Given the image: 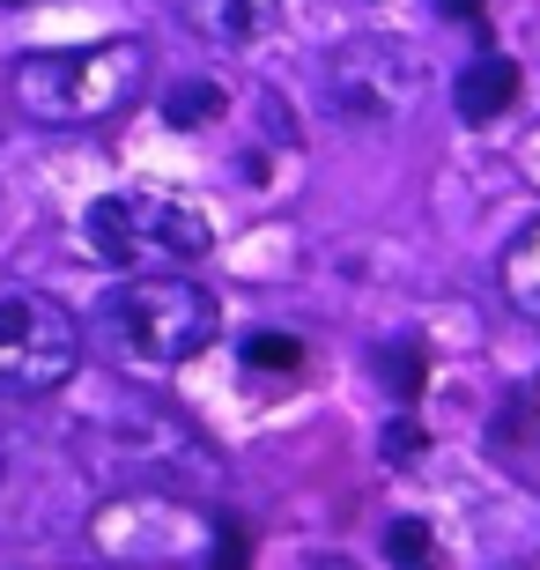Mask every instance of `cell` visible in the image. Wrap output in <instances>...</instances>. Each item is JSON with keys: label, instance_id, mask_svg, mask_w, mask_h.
Segmentation results:
<instances>
[{"label": "cell", "instance_id": "obj_1", "mask_svg": "<svg viewBox=\"0 0 540 570\" xmlns=\"http://www.w3.org/2000/svg\"><path fill=\"white\" fill-rule=\"evenodd\" d=\"M8 89L38 127H97V119H119L148 89V45L97 38V45H60V52H22Z\"/></svg>", "mask_w": 540, "mask_h": 570}, {"label": "cell", "instance_id": "obj_2", "mask_svg": "<svg viewBox=\"0 0 540 570\" xmlns=\"http://www.w3.org/2000/svg\"><path fill=\"white\" fill-rule=\"evenodd\" d=\"M105 334L126 363L141 371H178L200 348H215L223 334V312L215 296L186 275V267H156V275H126L119 296L105 304Z\"/></svg>", "mask_w": 540, "mask_h": 570}, {"label": "cell", "instance_id": "obj_3", "mask_svg": "<svg viewBox=\"0 0 540 570\" xmlns=\"http://www.w3.org/2000/svg\"><path fill=\"white\" fill-rule=\"evenodd\" d=\"M82 245H89V259H105L119 275H156V267H193L215 245V230H208V215L193 200H178V193L126 186V193L89 200Z\"/></svg>", "mask_w": 540, "mask_h": 570}, {"label": "cell", "instance_id": "obj_4", "mask_svg": "<svg viewBox=\"0 0 540 570\" xmlns=\"http://www.w3.org/2000/svg\"><path fill=\"white\" fill-rule=\"evenodd\" d=\"M82 371V326L60 296L0 289V401H45Z\"/></svg>", "mask_w": 540, "mask_h": 570}, {"label": "cell", "instance_id": "obj_5", "mask_svg": "<svg viewBox=\"0 0 540 570\" xmlns=\"http://www.w3.org/2000/svg\"><path fill=\"white\" fill-rule=\"evenodd\" d=\"M422 89H430V67L400 38H348V45H333V60H326V105L348 127H377V134L400 127L422 105Z\"/></svg>", "mask_w": 540, "mask_h": 570}, {"label": "cell", "instance_id": "obj_6", "mask_svg": "<svg viewBox=\"0 0 540 570\" xmlns=\"http://www.w3.org/2000/svg\"><path fill=\"white\" fill-rule=\"evenodd\" d=\"M178 16L200 45H223V52H245L274 30L282 0H178Z\"/></svg>", "mask_w": 540, "mask_h": 570}, {"label": "cell", "instance_id": "obj_7", "mask_svg": "<svg viewBox=\"0 0 540 570\" xmlns=\"http://www.w3.org/2000/svg\"><path fill=\"white\" fill-rule=\"evenodd\" d=\"M452 105L467 111V119H497V111H511V105H519V67L503 60V52H481V60L459 75Z\"/></svg>", "mask_w": 540, "mask_h": 570}, {"label": "cell", "instance_id": "obj_8", "mask_svg": "<svg viewBox=\"0 0 540 570\" xmlns=\"http://www.w3.org/2000/svg\"><path fill=\"white\" fill-rule=\"evenodd\" d=\"M503 296H511V312L526 326H540V223H526L511 237V253H503Z\"/></svg>", "mask_w": 540, "mask_h": 570}, {"label": "cell", "instance_id": "obj_9", "mask_svg": "<svg viewBox=\"0 0 540 570\" xmlns=\"http://www.w3.org/2000/svg\"><path fill=\"white\" fill-rule=\"evenodd\" d=\"M164 119H170L178 134L215 127V119H223V89H215V82H178V89L164 97Z\"/></svg>", "mask_w": 540, "mask_h": 570}, {"label": "cell", "instance_id": "obj_10", "mask_svg": "<svg viewBox=\"0 0 540 570\" xmlns=\"http://www.w3.org/2000/svg\"><path fill=\"white\" fill-rule=\"evenodd\" d=\"M377 363H385V393H393V401H415L422 379H430L422 341H385V348H377Z\"/></svg>", "mask_w": 540, "mask_h": 570}, {"label": "cell", "instance_id": "obj_11", "mask_svg": "<svg viewBox=\"0 0 540 570\" xmlns=\"http://www.w3.org/2000/svg\"><path fill=\"white\" fill-rule=\"evenodd\" d=\"M385 556H393V570H436V549H430L422 519H393L385 527Z\"/></svg>", "mask_w": 540, "mask_h": 570}, {"label": "cell", "instance_id": "obj_12", "mask_svg": "<svg viewBox=\"0 0 540 570\" xmlns=\"http://www.w3.org/2000/svg\"><path fill=\"white\" fill-rule=\"evenodd\" d=\"M245 363H252V371L289 379V371H304V341H289V334H252L245 341Z\"/></svg>", "mask_w": 540, "mask_h": 570}, {"label": "cell", "instance_id": "obj_13", "mask_svg": "<svg viewBox=\"0 0 540 570\" xmlns=\"http://www.w3.org/2000/svg\"><path fill=\"white\" fill-rule=\"evenodd\" d=\"M385 460H393V466L422 460V430H415V423H393V438H385Z\"/></svg>", "mask_w": 540, "mask_h": 570}, {"label": "cell", "instance_id": "obj_14", "mask_svg": "<svg viewBox=\"0 0 540 570\" xmlns=\"http://www.w3.org/2000/svg\"><path fill=\"white\" fill-rule=\"evenodd\" d=\"M436 16L459 22V30H481V0H436Z\"/></svg>", "mask_w": 540, "mask_h": 570}, {"label": "cell", "instance_id": "obj_15", "mask_svg": "<svg viewBox=\"0 0 540 570\" xmlns=\"http://www.w3.org/2000/svg\"><path fill=\"white\" fill-rule=\"evenodd\" d=\"M215 570H245V541H237V533L215 541Z\"/></svg>", "mask_w": 540, "mask_h": 570}, {"label": "cell", "instance_id": "obj_16", "mask_svg": "<svg viewBox=\"0 0 540 570\" xmlns=\"http://www.w3.org/2000/svg\"><path fill=\"white\" fill-rule=\"evenodd\" d=\"M0 8H22V0H0Z\"/></svg>", "mask_w": 540, "mask_h": 570}, {"label": "cell", "instance_id": "obj_17", "mask_svg": "<svg viewBox=\"0 0 540 570\" xmlns=\"http://www.w3.org/2000/svg\"><path fill=\"white\" fill-rule=\"evenodd\" d=\"M0 460H8V444H0Z\"/></svg>", "mask_w": 540, "mask_h": 570}, {"label": "cell", "instance_id": "obj_18", "mask_svg": "<svg viewBox=\"0 0 540 570\" xmlns=\"http://www.w3.org/2000/svg\"><path fill=\"white\" fill-rule=\"evenodd\" d=\"M533 401H540V393H533Z\"/></svg>", "mask_w": 540, "mask_h": 570}]
</instances>
